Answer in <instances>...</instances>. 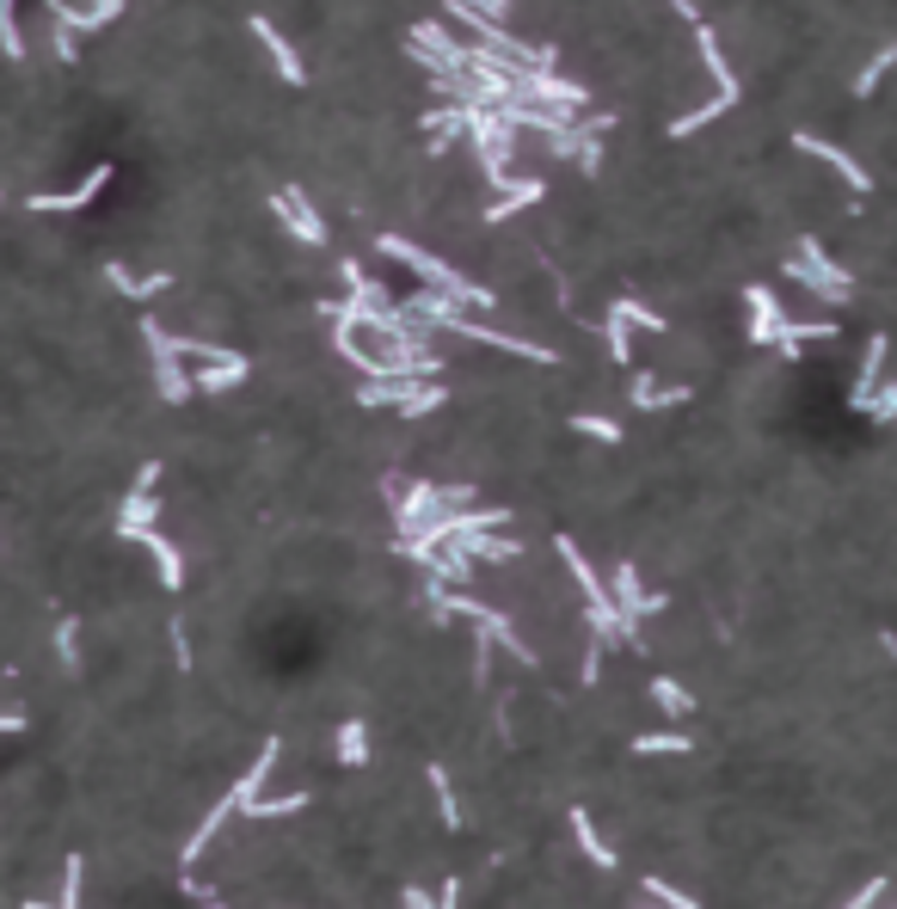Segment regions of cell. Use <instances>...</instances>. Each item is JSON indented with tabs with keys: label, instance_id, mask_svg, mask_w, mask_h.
I'll return each instance as SVG.
<instances>
[{
	"label": "cell",
	"instance_id": "cell-1",
	"mask_svg": "<svg viewBox=\"0 0 897 909\" xmlns=\"http://www.w3.org/2000/svg\"><path fill=\"white\" fill-rule=\"evenodd\" d=\"M381 253L388 258H400V265H413L418 277H425V290H443V295H455L462 308H492V295L480 290V283H467L455 265H443V258H431L425 246H413V241H400V234H381Z\"/></svg>",
	"mask_w": 897,
	"mask_h": 909
},
{
	"label": "cell",
	"instance_id": "cell-2",
	"mask_svg": "<svg viewBox=\"0 0 897 909\" xmlns=\"http://www.w3.org/2000/svg\"><path fill=\"white\" fill-rule=\"evenodd\" d=\"M787 277L806 283L811 295H824V302H843V295H848V271L836 265V258H824V246H818V241H799V253L787 258Z\"/></svg>",
	"mask_w": 897,
	"mask_h": 909
},
{
	"label": "cell",
	"instance_id": "cell-3",
	"mask_svg": "<svg viewBox=\"0 0 897 909\" xmlns=\"http://www.w3.org/2000/svg\"><path fill=\"white\" fill-rule=\"evenodd\" d=\"M142 339H148V351H155V376H160V400H185L191 394V376H185V339H173V332H160L155 320H142Z\"/></svg>",
	"mask_w": 897,
	"mask_h": 909
},
{
	"label": "cell",
	"instance_id": "cell-4",
	"mask_svg": "<svg viewBox=\"0 0 897 909\" xmlns=\"http://www.w3.org/2000/svg\"><path fill=\"white\" fill-rule=\"evenodd\" d=\"M443 332H455V339H474V344H499V351H511V357L523 363H553V351H541V344L517 339V332H499V327H480V320H467V314H455Z\"/></svg>",
	"mask_w": 897,
	"mask_h": 909
},
{
	"label": "cell",
	"instance_id": "cell-5",
	"mask_svg": "<svg viewBox=\"0 0 897 909\" xmlns=\"http://www.w3.org/2000/svg\"><path fill=\"white\" fill-rule=\"evenodd\" d=\"M105 185H111V160H99V167H93L74 191H56V197H32V216H69V209H87Z\"/></svg>",
	"mask_w": 897,
	"mask_h": 909
},
{
	"label": "cell",
	"instance_id": "cell-6",
	"mask_svg": "<svg viewBox=\"0 0 897 909\" xmlns=\"http://www.w3.org/2000/svg\"><path fill=\"white\" fill-rule=\"evenodd\" d=\"M271 209L283 216V228H290L295 241L327 246V222H320V216L308 209V197H302V191H277V197H271Z\"/></svg>",
	"mask_w": 897,
	"mask_h": 909
},
{
	"label": "cell",
	"instance_id": "cell-7",
	"mask_svg": "<svg viewBox=\"0 0 897 909\" xmlns=\"http://www.w3.org/2000/svg\"><path fill=\"white\" fill-rule=\"evenodd\" d=\"M443 511V492H437L431 480H418V486H406V498L394 492V523H400V535H413V529H425L431 516Z\"/></svg>",
	"mask_w": 897,
	"mask_h": 909
},
{
	"label": "cell",
	"instance_id": "cell-8",
	"mask_svg": "<svg viewBox=\"0 0 897 909\" xmlns=\"http://www.w3.org/2000/svg\"><path fill=\"white\" fill-rule=\"evenodd\" d=\"M695 50H701V69H708V74H713V86H720V99L738 105V99H744V81L732 74V62H725V50H720V37H713V25H695Z\"/></svg>",
	"mask_w": 897,
	"mask_h": 909
},
{
	"label": "cell",
	"instance_id": "cell-9",
	"mask_svg": "<svg viewBox=\"0 0 897 909\" xmlns=\"http://www.w3.org/2000/svg\"><path fill=\"white\" fill-rule=\"evenodd\" d=\"M253 37H259L265 50H271L277 74H283V81H290V86H302V81H308V69H302V56L290 50V37L277 32V25H271V19H265V13H253Z\"/></svg>",
	"mask_w": 897,
	"mask_h": 909
},
{
	"label": "cell",
	"instance_id": "cell-10",
	"mask_svg": "<svg viewBox=\"0 0 897 909\" xmlns=\"http://www.w3.org/2000/svg\"><path fill=\"white\" fill-rule=\"evenodd\" d=\"M253 376V357H241V351H228V357H216V363H204L197 376H191V388L197 394H228L234 381H246Z\"/></svg>",
	"mask_w": 897,
	"mask_h": 909
},
{
	"label": "cell",
	"instance_id": "cell-11",
	"mask_svg": "<svg viewBox=\"0 0 897 909\" xmlns=\"http://www.w3.org/2000/svg\"><path fill=\"white\" fill-rule=\"evenodd\" d=\"M880 376H885V332H873L867 339V357H861V376H855V388H848V406H873V394H880Z\"/></svg>",
	"mask_w": 897,
	"mask_h": 909
},
{
	"label": "cell",
	"instance_id": "cell-12",
	"mask_svg": "<svg viewBox=\"0 0 897 909\" xmlns=\"http://www.w3.org/2000/svg\"><path fill=\"white\" fill-rule=\"evenodd\" d=\"M794 148H799V155H818V160H830V167L843 172V179H848V185H855V191H867V185H873L861 160H855V155H843L836 142H824V136H794Z\"/></svg>",
	"mask_w": 897,
	"mask_h": 909
},
{
	"label": "cell",
	"instance_id": "cell-13",
	"mask_svg": "<svg viewBox=\"0 0 897 909\" xmlns=\"http://www.w3.org/2000/svg\"><path fill=\"white\" fill-rule=\"evenodd\" d=\"M744 302H750V344H775V339H781V327H787L781 302H775L769 290H750Z\"/></svg>",
	"mask_w": 897,
	"mask_h": 909
},
{
	"label": "cell",
	"instance_id": "cell-14",
	"mask_svg": "<svg viewBox=\"0 0 897 909\" xmlns=\"http://www.w3.org/2000/svg\"><path fill=\"white\" fill-rule=\"evenodd\" d=\"M130 541H142V548L155 553L160 584H167V590H179V584H185V560H179V548H173V541H167L160 529H142V535H130Z\"/></svg>",
	"mask_w": 897,
	"mask_h": 909
},
{
	"label": "cell",
	"instance_id": "cell-15",
	"mask_svg": "<svg viewBox=\"0 0 897 909\" xmlns=\"http://www.w3.org/2000/svg\"><path fill=\"white\" fill-rule=\"evenodd\" d=\"M142 529H160V504H155V492H130L118 504V535L130 541V535H142Z\"/></svg>",
	"mask_w": 897,
	"mask_h": 909
},
{
	"label": "cell",
	"instance_id": "cell-16",
	"mask_svg": "<svg viewBox=\"0 0 897 909\" xmlns=\"http://www.w3.org/2000/svg\"><path fill=\"white\" fill-rule=\"evenodd\" d=\"M105 277H111V283H118V290L123 295H136V302H148V295H160V290H167V277H136V271H130V265H123V258H105Z\"/></svg>",
	"mask_w": 897,
	"mask_h": 909
},
{
	"label": "cell",
	"instance_id": "cell-17",
	"mask_svg": "<svg viewBox=\"0 0 897 909\" xmlns=\"http://www.w3.org/2000/svg\"><path fill=\"white\" fill-rule=\"evenodd\" d=\"M689 400V388H658L652 376L634 381V406H646V413H664V406H683Z\"/></svg>",
	"mask_w": 897,
	"mask_h": 909
},
{
	"label": "cell",
	"instance_id": "cell-18",
	"mask_svg": "<svg viewBox=\"0 0 897 909\" xmlns=\"http://www.w3.org/2000/svg\"><path fill=\"white\" fill-rule=\"evenodd\" d=\"M572 836H578V848H585L597 867H615V848H603V836H597V824H590V811H585V806L572 811Z\"/></svg>",
	"mask_w": 897,
	"mask_h": 909
},
{
	"label": "cell",
	"instance_id": "cell-19",
	"mask_svg": "<svg viewBox=\"0 0 897 909\" xmlns=\"http://www.w3.org/2000/svg\"><path fill=\"white\" fill-rule=\"evenodd\" d=\"M339 762H345V769H363V762H369V732H363V720L339 725Z\"/></svg>",
	"mask_w": 897,
	"mask_h": 909
},
{
	"label": "cell",
	"instance_id": "cell-20",
	"mask_svg": "<svg viewBox=\"0 0 897 909\" xmlns=\"http://www.w3.org/2000/svg\"><path fill=\"white\" fill-rule=\"evenodd\" d=\"M652 701L664 707V713H671V720H689V713H695L689 688H683V683H671V676H658V683H652Z\"/></svg>",
	"mask_w": 897,
	"mask_h": 909
},
{
	"label": "cell",
	"instance_id": "cell-21",
	"mask_svg": "<svg viewBox=\"0 0 897 909\" xmlns=\"http://www.w3.org/2000/svg\"><path fill=\"white\" fill-rule=\"evenodd\" d=\"M634 750L639 756H683V750H695L683 732H646V738H634Z\"/></svg>",
	"mask_w": 897,
	"mask_h": 909
},
{
	"label": "cell",
	"instance_id": "cell-22",
	"mask_svg": "<svg viewBox=\"0 0 897 909\" xmlns=\"http://www.w3.org/2000/svg\"><path fill=\"white\" fill-rule=\"evenodd\" d=\"M0 50H7V62H25V37H19L13 0H0Z\"/></svg>",
	"mask_w": 897,
	"mask_h": 909
},
{
	"label": "cell",
	"instance_id": "cell-23",
	"mask_svg": "<svg viewBox=\"0 0 897 909\" xmlns=\"http://www.w3.org/2000/svg\"><path fill=\"white\" fill-rule=\"evenodd\" d=\"M308 806V793H283V799H253V806H241L246 818H290V811Z\"/></svg>",
	"mask_w": 897,
	"mask_h": 909
},
{
	"label": "cell",
	"instance_id": "cell-24",
	"mask_svg": "<svg viewBox=\"0 0 897 909\" xmlns=\"http://www.w3.org/2000/svg\"><path fill=\"white\" fill-rule=\"evenodd\" d=\"M892 69H897V44H892V50H880V56H873V62H867V69H861V81H855V93H861V99H867V93H873V86H880Z\"/></svg>",
	"mask_w": 897,
	"mask_h": 909
},
{
	"label": "cell",
	"instance_id": "cell-25",
	"mask_svg": "<svg viewBox=\"0 0 897 909\" xmlns=\"http://www.w3.org/2000/svg\"><path fill=\"white\" fill-rule=\"evenodd\" d=\"M431 787H437V811H443V824L455 830V824H462V806H455V793H448V774H443V762H431Z\"/></svg>",
	"mask_w": 897,
	"mask_h": 909
},
{
	"label": "cell",
	"instance_id": "cell-26",
	"mask_svg": "<svg viewBox=\"0 0 897 909\" xmlns=\"http://www.w3.org/2000/svg\"><path fill=\"white\" fill-rule=\"evenodd\" d=\"M603 344H609V357H615V363H627V314H622V308H609Z\"/></svg>",
	"mask_w": 897,
	"mask_h": 909
},
{
	"label": "cell",
	"instance_id": "cell-27",
	"mask_svg": "<svg viewBox=\"0 0 897 909\" xmlns=\"http://www.w3.org/2000/svg\"><path fill=\"white\" fill-rule=\"evenodd\" d=\"M572 430H585V437H597V443H622V425H615V418H597V413H578Z\"/></svg>",
	"mask_w": 897,
	"mask_h": 909
},
{
	"label": "cell",
	"instance_id": "cell-28",
	"mask_svg": "<svg viewBox=\"0 0 897 909\" xmlns=\"http://www.w3.org/2000/svg\"><path fill=\"white\" fill-rule=\"evenodd\" d=\"M646 897H652V904H664V909H701L695 897H683L676 885H664V879H646Z\"/></svg>",
	"mask_w": 897,
	"mask_h": 909
},
{
	"label": "cell",
	"instance_id": "cell-29",
	"mask_svg": "<svg viewBox=\"0 0 897 909\" xmlns=\"http://www.w3.org/2000/svg\"><path fill=\"white\" fill-rule=\"evenodd\" d=\"M81 873H87L81 855H69V867H62V904H69V909H81Z\"/></svg>",
	"mask_w": 897,
	"mask_h": 909
},
{
	"label": "cell",
	"instance_id": "cell-30",
	"mask_svg": "<svg viewBox=\"0 0 897 909\" xmlns=\"http://www.w3.org/2000/svg\"><path fill=\"white\" fill-rule=\"evenodd\" d=\"M74 646H81V621H62V627H56V652H62V658H69V664H74V658H81V652H74Z\"/></svg>",
	"mask_w": 897,
	"mask_h": 909
},
{
	"label": "cell",
	"instance_id": "cell-31",
	"mask_svg": "<svg viewBox=\"0 0 897 909\" xmlns=\"http://www.w3.org/2000/svg\"><path fill=\"white\" fill-rule=\"evenodd\" d=\"M867 413H873V418H897V381H880V394H873Z\"/></svg>",
	"mask_w": 897,
	"mask_h": 909
},
{
	"label": "cell",
	"instance_id": "cell-32",
	"mask_svg": "<svg viewBox=\"0 0 897 909\" xmlns=\"http://www.w3.org/2000/svg\"><path fill=\"white\" fill-rule=\"evenodd\" d=\"M880 897H885V879H867V885H861V892H855V897H848L843 909H873V904H880Z\"/></svg>",
	"mask_w": 897,
	"mask_h": 909
},
{
	"label": "cell",
	"instance_id": "cell-33",
	"mask_svg": "<svg viewBox=\"0 0 897 909\" xmlns=\"http://www.w3.org/2000/svg\"><path fill=\"white\" fill-rule=\"evenodd\" d=\"M400 909H437V892H418L413 885V892H400Z\"/></svg>",
	"mask_w": 897,
	"mask_h": 909
},
{
	"label": "cell",
	"instance_id": "cell-34",
	"mask_svg": "<svg viewBox=\"0 0 897 909\" xmlns=\"http://www.w3.org/2000/svg\"><path fill=\"white\" fill-rule=\"evenodd\" d=\"M155 486H160V462H142L136 467V492H155Z\"/></svg>",
	"mask_w": 897,
	"mask_h": 909
},
{
	"label": "cell",
	"instance_id": "cell-35",
	"mask_svg": "<svg viewBox=\"0 0 897 909\" xmlns=\"http://www.w3.org/2000/svg\"><path fill=\"white\" fill-rule=\"evenodd\" d=\"M167 639H173V658H179V664H191V646H185V621H173V627H167Z\"/></svg>",
	"mask_w": 897,
	"mask_h": 909
},
{
	"label": "cell",
	"instance_id": "cell-36",
	"mask_svg": "<svg viewBox=\"0 0 897 909\" xmlns=\"http://www.w3.org/2000/svg\"><path fill=\"white\" fill-rule=\"evenodd\" d=\"M93 13H99V19H105V25H111V19H118V13H123V0H93Z\"/></svg>",
	"mask_w": 897,
	"mask_h": 909
},
{
	"label": "cell",
	"instance_id": "cell-37",
	"mask_svg": "<svg viewBox=\"0 0 897 909\" xmlns=\"http://www.w3.org/2000/svg\"><path fill=\"white\" fill-rule=\"evenodd\" d=\"M0 732H19V713H0Z\"/></svg>",
	"mask_w": 897,
	"mask_h": 909
},
{
	"label": "cell",
	"instance_id": "cell-38",
	"mask_svg": "<svg viewBox=\"0 0 897 909\" xmlns=\"http://www.w3.org/2000/svg\"><path fill=\"white\" fill-rule=\"evenodd\" d=\"M25 909H69V904H44V897H32V904H25Z\"/></svg>",
	"mask_w": 897,
	"mask_h": 909
},
{
	"label": "cell",
	"instance_id": "cell-39",
	"mask_svg": "<svg viewBox=\"0 0 897 909\" xmlns=\"http://www.w3.org/2000/svg\"><path fill=\"white\" fill-rule=\"evenodd\" d=\"M639 909H664V904H639Z\"/></svg>",
	"mask_w": 897,
	"mask_h": 909
}]
</instances>
